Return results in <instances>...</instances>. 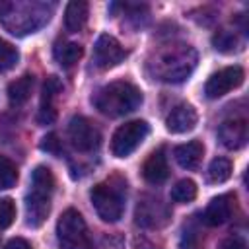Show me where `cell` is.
I'll use <instances>...</instances> for the list:
<instances>
[{
	"mask_svg": "<svg viewBox=\"0 0 249 249\" xmlns=\"http://www.w3.org/2000/svg\"><path fill=\"white\" fill-rule=\"evenodd\" d=\"M45 2H0V21L14 35L33 33L51 18Z\"/></svg>",
	"mask_w": 249,
	"mask_h": 249,
	"instance_id": "1",
	"label": "cell"
},
{
	"mask_svg": "<svg viewBox=\"0 0 249 249\" xmlns=\"http://www.w3.org/2000/svg\"><path fill=\"white\" fill-rule=\"evenodd\" d=\"M91 103L99 113L107 117H121L142 105V91L130 82L117 80L99 88L91 97Z\"/></svg>",
	"mask_w": 249,
	"mask_h": 249,
	"instance_id": "2",
	"label": "cell"
},
{
	"mask_svg": "<svg viewBox=\"0 0 249 249\" xmlns=\"http://www.w3.org/2000/svg\"><path fill=\"white\" fill-rule=\"evenodd\" d=\"M54 191V175L47 165H37L31 173V187L25 196V222L39 228L51 212V196Z\"/></svg>",
	"mask_w": 249,
	"mask_h": 249,
	"instance_id": "3",
	"label": "cell"
},
{
	"mask_svg": "<svg viewBox=\"0 0 249 249\" xmlns=\"http://www.w3.org/2000/svg\"><path fill=\"white\" fill-rule=\"evenodd\" d=\"M154 64V76H158L163 82H183L191 76L195 64H196V53L189 45H171L165 51H161L156 56Z\"/></svg>",
	"mask_w": 249,
	"mask_h": 249,
	"instance_id": "4",
	"label": "cell"
},
{
	"mask_svg": "<svg viewBox=\"0 0 249 249\" xmlns=\"http://www.w3.org/2000/svg\"><path fill=\"white\" fill-rule=\"evenodd\" d=\"M124 189L121 179H107L89 191V200L103 222H119L124 212Z\"/></svg>",
	"mask_w": 249,
	"mask_h": 249,
	"instance_id": "5",
	"label": "cell"
},
{
	"mask_svg": "<svg viewBox=\"0 0 249 249\" xmlns=\"http://www.w3.org/2000/svg\"><path fill=\"white\" fill-rule=\"evenodd\" d=\"M56 239L60 249H93L88 226L82 214L74 208H68L60 214L56 222Z\"/></svg>",
	"mask_w": 249,
	"mask_h": 249,
	"instance_id": "6",
	"label": "cell"
},
{
	"mask_svg": "<svg viewBox=\"0 0 249 249\" xmlns=\"http://www.w3.org/2000/svg\"><path fill=\"white\" fill-rule=\"evenodd\" d=\"M150 126L146 121H128L121 124L113 138H111V152L115 158H126L130 156L148 136Z\"/></svg>",
	"mask_w": 249,
	"mask_h": 249,
	"instance_id": "7",
	"label": "cell"
},
{
	"mask_svg": "<svg viewBox=\"0 0 249 249\" xmlns=\"http://www.w3.org/2000/svg\"><path fill=\"white\" fill-rule=\"evenodd\" d=\"M243 78H245V72L241 66H228V68H222L218 72H214L206 84H204V93L208 99H218L226 93H230L231 89L239 88L243 84Z\"/></svg>",
	"mask_w": 249,
	"mask_h": 249,
	"instance_id": "8",
	"label": "cell"
},
{
	"mask_svg": "<svg viewBox=\"0 0 249 249\" xmlns=\"http://www.w3.org/2000/svg\"><path fill=\"white\" fill-rule=\"evenodd\" d=\"M68 138L78 152H93L99 142L101 134L95 124H91L86 117H72L68 123Z\"/></svg>",
	"mask_w": 249,
	"mask_h": 249,
	"instance_id": "9",
	"label": "cell"
},
{
	"mask_svg": "<svg viewBox=\"0 0 249 249\" xmlns=\"http://www.w3.org/2000/svg\"><path fill=\"white\" fill-rule=\"evenodd\" d=\"M134 218L136 224L142 228H161L169 220V208L160 198L144 195L136 204Z\"/></svg>",
	"mask_w": 249,
	"mask_h": 249,
	"instance_id": "10",
	"label": "cell"
},
{
	"mask_svg": "<svg viewBox=\"0 0 249 249\" xmlns=\"http://www.w3.org/2000/svg\"><path fill=\"white\" fill-rule=\"evenodd\" d=\"M126 56V51L123 49V45L109 33H101L93 45V64L101 70H109L113 66H117L119 62H123V58Z\"/></svg>",
	"mask_w": 249,
	"mask_h": 249,
	"instance_id": "11",
	"label": "cell"
},
{
	"mask_svg": "<svg viewBox=\"0 0 249 249\" xmlns=\"http://www.w3.org/2000/svg\"><path fill=\"white\" fill-rule=\"evenodd\" d=\"M218 138L228 150H239L247 144L249 124L245 119H228L218 128Z\"/></svg>",
	"mask_w": 249,
	"mask_h": 249,
	"instance_id": "12",
	"label": "cell"
},
{
	"mask_svg": "<svg viewBox=\"0 0 249 249\" xmlns=\"http://www.w3.org/2000/svg\"><path fill=\"white\" fill-rule=\"evenodd\" d=\"M196 121H198L196 109L189 103H181L171 109V113L165 119V126L173 134H183V132L193 130L196 126Z\"/></svg>",
	"mask_w": 249,
	"mask_h": 249,
	"instance_id": "13",
	"label": "cell"
},
{
	"mask_svg": "<svg viewBox=\"0 0 249 249\" xmlns=\"http://www.w3.org/2000/svg\"><path fill=\"white\" fill-rule=\"evenodd\" d=\"M233 206H235V196L231 195H220L216 198H212L202 214V220L206 226H222L224 222H228L231 218V212H233Z\"/></svg>",
	"mask_w": 249,
	"mask_h": 249,
	"instance_id": "14",
	"label": "cell"
},
{
	"mask_svg": "<svg viewBox=\"0 0 249 249\" xmlns=\"http://www.w3.org/2000/svg\"><path fill=\"white\" fill-rule=\"evenodd\" d=\"M142 177L150 183V185H161L167 177H169V165H167V158L163 154V150H156L152 152L144 165H142Z\"/></svg>",
	"mask_w": 249,
	"mask_h": 249,
	"instance_id": "15",
	"label": "cell"
},
{
	"mask_svg": "<svg viewBox=\"0 0 249 249\" xmlns=\"http://www.w3.org/2000/svg\"><path fill=\"white\" fill-rule=\"evenodd\" d=\"M173 156H175V161L183 169H195V167H198V163L204 156V146L200 140H191L187 144L175 146Z\"/></svg>",
	"mask_w": 249,
	"mask_h": 249,
	"instance_id": "16",
	"label": "cell"
},
{
	"mask_svg": "<svg viewBox=\"0 0 249 249\" xmlns=\"http://www.w3.org/2000/svg\"><path fill=\"white\" fill-rule=\"evenodd\" d=\"M88 14H89V6L84 0H72L66 4L64 10V25L70 33H78L82 31V27L88 21Z\"/></svg>",
	"mask_w": 249,
	"mask_h": 249,
	"instance_id": "17",
	"label": "cell"
},
{
	"mask_svg": "<svg viewBox=\"0 0 249 249\" xmlns=\"http://www.w3.org/2000/svg\"><path fill=\"white\" fill-rule=\"evenodd\" d=\"M84 54V49L80 43H72V41H62V43H56V47L53 49V56L54 60L64 66V68H70L74 66Z\"/></svg>",
	"mask_w": 249,
	"mask_h": 249,
	"instance_id": "18",
	"label": "cell"
},
{
	"mask_svg": "<svg viewBox=\"0 0 249 249\" xmlns=\"http://www.w3.org/2000/svg\"><path fill=\"white\" fill-rule=\"evenodd\" d=\"M31 89H33V76L23 74L21 78L14 80L8 86V99L12 105H23L29 97H31Z\"/></svg>",
	"mask_w": 249,
	"mask_h": 249,
	"instance_id": "19",
	"label": "cell"
},
{
	"mask_svg": "<svg viewBox=\"0 0 249 249\" xmlns=\"http://www.w3.org/2000/svg\"><path fill=\"white\" fill-rule=\"evenodd\" d=\"M231 175V161L228 158H214L208 165V171H206V179L208 183H224L228 181Z\"/></svg>",
	"mask_w": 249,
	"mask_h": 249,
	"instance_id": "20",
	"label": "cell"
},
{
	"mask_svg": "<svg viewBox=\"0 0 249 249\" xmlns=\"http://www.w3.org/2000/svg\"><path fill=\"white\" fill-rule=\"evenodd\" d=\"M212 45H214V49L220 51V53H233V51H237V49L241 47V41H239V37H237L235 31L222 29V31L214 33Z\"/></svg>",
	"mask_w": 249,
	"mask_h": 249,
	"instance_id": "21",
	"label": "cell"
},
{
	"mask_svg": "<svg viewBox=\"0 0 249 249\" xmlns=\"http://www.w3.org/2000/svg\"><path fill=\"white\" fill-rule=\"evenodd\" d=\"M196 196V185L193 179H181L171 189V200L175 202H191Z\"/></svg>",
	"mask_w": 249,
	"mask_h": 249,
	"instance_id": "22",
	"label": "cell"
},
{
	"mask_svg": "<svg viewBox=\"0 0 249 249\" xmlns=\"http://www.w3.org/2000/svg\"><path fill=\"white\" fill-rule=\"evenodd\" d=\"M62 91V84L56 76H49L43 84V95H41V107H54V99Z\"/></svg>",
	"mask_w": 249,
	"mask_h": 249,
	"instance_id": "23",
	"label": "cell"
},
{
	"mask_svg": "<svg viewBox=\"0 0 249 249\" xmlns=\"http://www.w3.org/2000/svg\"><path fill=\"white\" fill-rule=\"evenodd\" d=\"M16 181H18L16 163L10 158L0 156V189H10L16 185Z\"/></svg>",
	"mask_w": 249,
	"mask_h": 249,
	"instance_id": "24",
	"label": "cell"
},
{
	"mask_svg": "<svg viewBox=\"0 0 249 249\" xmlns=\"http://www.w3.org/2000/svg\"><path fill=\"white\" fill-rule=\"evenodd\" d=\"M18 60H19L18 49L12 43H8L0 37V72H6L10 68H14L18 64Z\"/></svg>",
	"mask_w": 249,
	"mask_h": 249,
	"instance_id": "25",
	"label": "cell"
},
{
	"mask_svg": "<svg viewBox=\"0 0 249 249\" xmlns=\"http://www.w3.org/2000/svg\"><path fill=\"white\" fill-rule=\"evenodd\" d=\"M16 220V202L8 196L0 198V230H6Z\"/></svg>",
	"mask_w": 249,
	"mask_h": 249,
	"instance_id": "26",
	"label": "cell"
},
{
	"mask_svg": "<svg viewBox=\"0 0 249 249\" xmlns=\"http://www.w3.org/2000/svg\"><path fill=\"white\" fill-rule=\"evenodd\" d=\"M200 245V235L198 231L193 228V226H187L181 233V239H179V249H198Z\"/></svg>",
	"mask_w": 249,
	"mask_h": 249,
	"instance_id": "27",
	"label": "cell"
},
{
	"mask_svg": "<svg viewBox=\"0 0 249 249\" xmlns=\"http://www.w3.org/2000/svg\"><path fill=\"white\" fill-rule=\"evenodd\" d=\"M41 150H45V152H51V154H60V150H62V144H60L58 136H56L54 132H51V134H47V136L43 138V142H41Z\"/></svg>",
	"mask_w": 249,
	"mask_h": 249,
	"instance_id": "28",
	"label": "cell"
},
{
	"mask_svg": "<svg viewBox=\"0 0 249 249\" xmlns=\"http://www.w3.org/2000/svg\"><path fill=\"white\" fill-rule=\"evenodd\" d=\"M54 119H56V109L54 107H41L39 109L37 121L41 124H51V123H54Z\"/></svg>",
	"mask_w": 249,
	"mask_h": 249,
	"instance_id": "29",
	"label": "cell"
},
{
	"mask_svg": "<svg viewBox=\"0 0 249 249\" xmlns=\"http://www.w3.org/2000/svg\"><path fill=\"white\" fill-rule=\"evenodd\" d=\"M222 249H247V245L241 237H228L222 241Z\"/></svg>",
	"mask_w": 249,
	"mask_h": 249,
	"instance_id": "30",
	"label": "cell"
},
{
	"mask_svg": "<svg viewBox=\"0 0 249 249\" xmlns=\"http://www.w3.org/2000/svg\"><path fill=\"white\" fill-rule=\"evenodd\" d=\"M4 249H31V245H29L23 237H14V239H10V241L6 243Z\"/></svg>",
	"mask_w": 249,
	"mask_h": 249,
	"instance_id": "31",
	"label": "cell"
},
{
	"mask_svg": "<svg viewBox=\"0 0 249 249\" xmlns=\"http://www.w3.org/2000/svg\"><path fill=\"white\" fill-rule=\"evenodd\" d=\"M138 249H154L150 243H142V247H138Z\"/></svg>",
	"mask_w": 249,
	"mask_h": 249,
	"instance_id": "32",
	"label": "cell"
}]
</instances>
